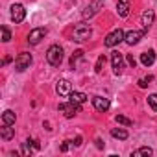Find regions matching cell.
I'll return each mask as SVG.
<instances>
[{"instance_id":"3","label":"cell","mask_w":157,"mask_h":157,"mask_svg":"<svg viewBox=\"0 0 157 157\" xmlns=\"http://www.w3.org/2000/svg\"><path fill=\"white\" fill-rule=\"evenodd\" d=\"M124 32L120 30V28H117V30H113L107 37H105V41H104V44L107 46V48H113V46H117V44H120L122 41H124Z\"/></svg>"},{"instance_id":"19","label":"cell","mask_w":157,"mask_h":157,"mask_svg":"<svg viewBox=\"0 0 157 157\" xmlns=\"http://www.w3.org/2000/svg\"><path fill=\"white\" fill-rule=\"evenodd\" d=\"M0 137H2L4 140H11V139L15 137V128H11V126L0 128Z\"/></svg>"},{"instance_id":"26","label":"cell","mask_w":157,"mask_h":157,"mask_svg":"<svg viewBox=\"0 0 157 157\" xmlns=\"http://www.w3.org/2000/svg\"><path fill=\"white\" fill-rule=\"evenodd\" d=\"M0 30H2V41H4V43H10L11 33H10V30H8V26H2Z\"/></svg>"},{"instance_id":"10","label":"cell","mask_w":157,"mask_h":157,"mask_svg":"<svg viewBox=\"0 0 157 157\" xmlns=\"http://www.w3.org/2000/svg\"><path fill=\"white\" fill-rule=\"evenodd\" d=\"M44 35H46V28H33L28 33V43L30 44H39L41 39H44Z\"/></svg>"},{"instance_id":"22","label":"cell","mask_w":157,"mask_h":157,"mask_svg":"<svg viewBox=\"0 0 157 157\" xmlns=\"http://www.w3.org/2000/svg\"><path fill=\"white\" fill-rule=\"evenodd\" d=\"M153 153V150L151 148H148V146H142V148H139V150H135L133 151V157H140V155H144V157H150Z\"/></svg>"},{"instance_id":"6","label":"cell","mask_w":157,"mask_h":157,"mask_svg":"<svg viewBox=\"0 0 157 157\" xmlns=\"http://www.w3.org/2000/svg\"><path fill=\"white\" fill-rule=\"evenodd\" d=\"M80 107H82V105H78V104H74V102L59 104V111L63 113V117H65V118H72L78 111H80Z\"/></svg>"},{"instance_id":"23","label":"cell","mask_w":157,"mask_h":157,"mask_svg":"<svg viewBox=\"0 0 157 157\" xmlns=\"http://www.w3.org/2000/svg\"><path fill=\"white\" fill-rule=\"evenodd\" d=\"M115 120H117L118 124H122V126H128V128H129V126H133V120H129V118H128V117H124V115H117V117H115Z\"/></svg>"},{"instance_id":"17","label":"cell","mask_w":157,"mask_h":157,"mask_svg":"<svg viewBox=\"0 0 157 157\" xmlns=\"http://www.w3.org/2000/svg\"><path fill=\"white\" fill-rule=\"evenodd\" d=\"M15 120H17V117H15V113L11 109H6L2 113V126H13Z\"/></svg>"},{"instance_id":"16","label":"cell","mask_w":157,"mask_h":157,"mask_svg":"<svg viewBox=\"0 0 157 157\" xmlns=\"http://www.w3.org/2000/svg\"><path fill=\"white\" fill-rule=\"evenodd\" d=\"M117 13H118V17H128L129 15V0H118L117 2Z\"/></svg>"},{"instance_id":"18","label":"cell","mask_w":157,"mask_h":157,"mask_svg":"<svg viewBox=\"0 0 157 157\" xmlns=\"http://www.w3.org/2000/svg\"><path fill=\"white\" fill-rule=\"evenodd\" d=\"M68 98H70V102H74V104H78V105H82V104H85L87 102V94H83V93H70L68 94Z\"/></svg>"},{"instance_id":"13","label":"cell","mask_w":157,"mask_h":157,"mask_svg":"<svg viewBox=\"0 0 157 157\" xmlns=\"http://www.w3.org/2000/svg\"><path fill=\"white\" fill-rule=\"evenodd\" d=\"M93 105H94V109L96 111H100V113H104V111H107L109 109V100L107 98H104V96H94L93 98Z\"/></svg>"},{"instance_id":"2","label":"cell","mask_w":157,"mask_h":157,"mask_svg":"<svg viewBox=\"0 0 157 157\" xmlns=\"http://www.w3.org/2000/svg\"><path fill=\"white\" fill-rule=\"evenodd\" d=\"M46 61L52 65V67H59L63 63V48L59 44H52L48 50H46Z\"/></svg>"},{"instance_id":"21","label":"cell","mask_w":157,"mask_h":157,"mask_svg":"<svg viewBox=\"0 0 157 157\" xmlns=\"http://www.w3.org/2000/svg\"><path fill=\"white\" fill-rule=\"evenodd\" d=\"M83 50H76L74 54H72V57H70V68H76V65H78V61L80 59H83Z\"/></svg>"},{"instance_id":"14","label":"cell","mask_w":157,"mask_h":157,"mask_svg":"<svg viewBox=\"0 0 157 157\" xmlns=\"http://www.w3.org/2000/svg\"><path fill=\"white\" fill-rule=\"evenodd\" d=\"M41 148V144L37 142V140H32V139H28L24 144H22V155H32L33 153V150H39Z\"/></svg>"},{"instance_id":"28","label":"cell","mask_w":157,"mask_h":157,"mask_svg":"<svg viewBox=\"0 0 157 157\" xmlns=\"http://www.w3.org/2000/svg\"><path fill=\"white\" fill-rule=\"evenodd\" d=\"M126 59H128V65H129V67H133V68H135V65H137V59H135V57H133V56H128V57H126Z\"/></svg>"},{"instance_id":"11","label":"cell","mask_w":157,"mask_h":157,"mask_svg":"<svg viewBox=\"0 0 157 157\" xmlns=\"http://www.w3.org/2000/svg\"><path fill=\"white\" fill-rule=\"evenodd\" d=\"M56 93H57L59 96H68V94L72 93V83H70L68 80H59L57 85H56Z\"/></svg>"},{"instance_id":"20","label":"cell","mask_w":157,"mask_h":157,"mask_svg":"<svg viewBox=\"0 0 157 157\" xmlns=\"http://www.w3.org/2000/svg\"><path fill=\"white\" fill-rule=\"evenodd\" d=\"M111 137H115V139H118V140H126L129 135H128V131H126V129L115 128V129H111Z\"/></svg>"},{"instance_id":"27","label":"cell","mask_w":157,"mask_h":157,"mask_svg":"<svg viewBox=\"0 0 157 157\" xmlns=\"http://www.w3.org/2000/svg\"><path fill=\"white\" fill-rule=\"evenodd\" d=\"M148 104H150V107L153 111H157V94H150L148 96Z\"/></svg>"},{"instance_id":"25","label":"cell","mask_w":157,"mask_h":157,"mask_svg":"<svg viewBox=\"0 0 157 157\" xmlns=\"http://www.w3.org/2000/svg\"><path fill=\"white\" fill-rule=\"evenodd\" d=\"M151 80H153V76H146V78H140V80H139V87H140V89H144V87H148Z\"/></svg>"},{"instance_id":"1","label":"cell","mask_w":157,"mask_h":157,"mask_svg":"<svg viewBox=\"0 0 157 157\" xmlns=\"http://www.w3.org/2000/svg\"><path fill=\"white\" fill-rule=\"evenodd\" d=\"M91 33H93V30H91V26L87 22H78L74 26V32H72V41H76V43L87 41L91 37Z\"/></svg>"},{"instance_id":"4","label":"cell","mask_w":157,"mask_h":157,"mask_svg":"<svg viewBox=\"0 0 157 157\" xmlns=\"http://www.w3.org/2000/svg\"><path fill=\"white\" fill-rule=\"evenodd\" d=\"M30 65H32V54H28V52L19 54V57L15 59V70L17 72H24L26 68H30Z\"/></svg>"},{"instance_id":"15","label":"cell","mask_w":157,"mask_h":157,"mask_svg":"<svg viewBox=\"0 0 157 157\" xmlns=\"http://www.w3.org/2000/svg\"><path fill=\"white\" fill-rule=\"evenodd\" d=\"M140 63L144 65V67H151L153 63H155V50H146V52H142L140 54Z\"/></svg>"},{"instance_id":"24","label":"cell","mask_w":157,"mask_h":157,"mask_svg":"<svg viewBox=\"0 0 157 157\" xmlns=\"http://www.w3.org/2000/svg\"><path fill=\"white\" fill-rule=\"evenodd\" d=\"M104 65H105V56H100V57H98V61H96V65H94V72H96V74H100V72H102V68H104Z\"/></svg>"},{"instance_id":"30","label":"cell","mask_w":157,"mask_h":157,"mask_svg":"<svg viewBox=\"0 0 157 157\" xmlns=\"http://www.w3.org/2000/svg\"><path fill=\"white\" fill-rule=\"evenodd\" d=\"M82 140H83V139H82V137H76V139H74V142H72V144H74V146H82Z\"/></svg>"},{"instance_id":"9","label":"cell","mask_w":157,"mask_h":157,"mask_svg":"<svg viewBox=\"0 0 157 157\" xmlns=\"http://www.w3.org/2000/svg\"><path fill=\"white\" fill-rule=\"evenodd\" d=\"M111 63H113V72L118 76V74H122V70H124V57H122V54L118 52V50H115L113 54H111Z\"/></svg>"},{"instance_id":"5","label":"cell","mask_w":157,"mask_h":157,"mask_svg":"<svg viewBox=\"0 0 157 157\" xmlns=\"http://www.w3.org/2000/svg\"><path fill=\"white\" fill-rule=\"evenodd\" d=\"M102 8H104V0H91V2L87 4V8L83 10V19H91V17H94Z\"/></svg>"},{"instance_id":"7","label":"cell","mask_w":157,"mask_h":157,"mask_svg":"<svg viewBox=\"0 0 157 157\" xmlns=\"http://www.w3.org/2000/svg\"><path fill=\"white\" fill-rule=\"evenodd\" d=\"M24 17H26L24 6H22V4H13V6H11V21H13L15 24H21V22L24 21Z\"/></svg>"},{"instance_id":"31","label":"cell","mask_w":157,"mask_h":157,"mask_svg":"<svg viewBox=\"0 0 157 157\" xmlns=\"http://www.w3.org/2000/svg\"><path fill=\"white\" fill-rule=\"evenodd\" d=\"M96 146H98V148H100V150H102V148H104V142H102V140H100V139H96Z\"/></svg>"},{"instance_id":"8","label":"cell","mask_w":157,"mask_h":157,"mask_svg":"<svg viewBox=\"0 0 157 157\" xmlns=\"http://www.w3.org/2000/svg\"><path fill=\"white\" fill-rule=\"evenodd\" d=\"M144 33H146V30H131V32H128L124 35V43H128L129 46H133V44H137L144 37Z\"/></svg>"},{"instance_id":"12","label":"cell","mask_w":157,"mask_h":157,"mask_svg":"<svg viewBox=\"0 0 157 157\" xmlns=\"http://www.w3.org/2000/svg\"><path fill=\"white\" fill-rule=\"evenodd\" d=\"M153 19H155V11H153V10H146V11L142 13V17H140V24L144 26L146 32H148L150 26L153 24Z\"/></svg>"},{"instance_id":"29","label":"cell","mask_w":157,"mask_h":157,"mask_svg":"<svg viewBox=\"0 0 157 157\" xmlns=\"http://www.w3.org/2000/svg\"><path fill=\"white\" fill-rule=\"evenodd\" d=\"M70 144H72V142H70V140H65V142H63V144H61V148H59V150H61V151H67V150H68V146H70Z\"/></svg>"}]
</instances>
